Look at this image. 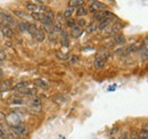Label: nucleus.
Returning <instances> with one entry per match:
<instances>
[{
    "label": "nucleus",
    "mask_w": 148,
    "mask_h": 139,
    "mask_svg": "<svg viewBox=\"0 0 148 139\" xmlns=\"http://www.w3.org/2000/svg\"><path fill=\"white\" fill-rule=\"evenodd\" d=\"M0 23H2L3 25H6V26H13V25H15V19L14 17L8 13V12H6V10H3V9H0Z\"/></svg>",
    "instance_id": "obj_1"
},
{
    "label": "nucleus",
    "mask_w": 148,
    "mask_h": 139,
    "mask_svg": "<svg viewBox=\"0 0 148 139\" xmlns=\"http://www.w3.org/2000/svg\"><path fill=\"white\" fill-rule=\"evenodd\" d=\"M12 129V133H14L15 136H21V137H24L27 135L29 130H27V127L24 124V123H19L17 125H14V127H10Z\"/></svg>",
    "instance_id": "obj_2"
},
{
    "label": "nucleus",
    "mask_w": 148,
    "mask_h": 139,
    "mask_svg": "<svg viewBox=\"0 0 148 139\" xmlns=\"http://www.w3.org/2000/svg\"><path fill=\"white\" fill-rule=\"evenodd\" d=\"M107 8V5H105L104 2H100V1H91V5L89 6V12L91 13H98V12H101V10H105Z\"/></svg>",
    "instance_id": "obj_3"
},
{
    "label": "nucleus",
    "mask_w": 148,
    "mask_h": 139,
    "mask_svg": "<svg viewBox=\"0 0 148 139\" xmlns=\"http://www.w3.org/2000/svg\"><path fill=\"white\" fill-rule=\"evenodd\" d=\"M93 17H95V19L103 21V19H113V18L115 17V15L112 12H108V10H101V12L95 13Z\"/></svg>",
    "instance_id": "obj_4"
},
{
    "label": "nucleus",
    "mask_w": 148,
    "mask_h": 139,
    "mask_svg": "<svg viewBox=\"0 0 148 139\" xmlns=\"http://www.w3.org/2000/svg\"><path fill=\"white\" fill-rule=\"evenodd\" d=\"M34 38L38 42H42L46 39V31L43 29H38L37 32L34 33Z\"/></svg>",
    "instance_id": "obj_5"
},
{
    "label": "nucleus",
    "mask_w": 148,
    "mask_h": 139,
    "mask_svg": "<svg viewBox=\"0 0 148 139\" xmlns=\"http://www.w3.org/2000/svg\"><path fill=\"white\" fill-rule=\"evenodd\" d=\"M105 63H106V62H105L104 58H101V57H97V58L95 59V62H93V66H95V69L101 70V69H104Z\"/></svg>",
    "instance_id": "obj_6"
},
{
    "label": "nucleus",
    "mask_w": 148,
    "mask_h": 139,
    "mask_svg": "<svg viewBox=\"0 0 148 139\" xmlns=\"http://www.w3.org/2000/svg\"><path fill=\"white\" fill-rule=\"evenodd\" d=\"M1 32H2V34L5 35L6 38H13V36H14L13 29H12V28H9V26L3 25V26L1 28Z\"/></svg>",
    "instance_id": "obj_7"
},
{
    "label": "nucleus",
    "mask_w": 148,
    "mask_h": 139,
    "mask_svg": "<svg viewBox=\"0 0 148 139\" xmlns=\"http://www.w3.org/2000/svg\"><path fill=\"white\" fill-rule=\"evenodd\" d=\"M27 23L29 22H26V21H19L16 23V25H17L21 32H27Z\"/></svg>",
    "instance_id": "obj_8"
},
{
    "label": "nucleus",
    "mask_w": 148,
    "mask_h": 139,
    "mask_svg": "<svg viewBox=\"0 0 148 139\" xmlns=\"http://www.w3.org/2000/svg\"><path fill=\"white\" fill-rule=\"evenodd\" d=\"M138 139H148V130L146 125L138 132Z\"/></svg>",
    "instance_id": "obj_9"
},
{
    "label": "nucleus",
    "mask_w": 148,
    "mask_h": 139,
    "mask_svg": "<svg viewBox=\"0 0 148 139\" xmlns=\"http://www.w3.org/2000/svg\"><path fill=\"white\" fill-rule=\"evenodd\" d=\"M87 14H88V12H87V9H86L83 6H80V7H77V8H76V15L79 16V18L86 16Z\"/></svg>",
    "instance_id": "obj_10"
},
{
    "label": "nucleus",
    "mask_w": 148,
    "mask_h": 139,
    "mask_svg": "<svg viewBox=\"0 0 148 139\" xmlns=\"http://www.w3.org/2000/svg\"><path fill=\"white\" fill-rule=\"evenodd\" d=\"M37 30H38V28L34 23H27V32H29L30 34L34 35V33L37 32Z\"/></svg>",
    "instance_id": "obj_11"
},
{
    "label": "nucleus",
    "mask_w": 148,
    "mask_h": 139,
    "mask_svg": "<svg viewBox=\"0 0 148 139\" xmlns=\"http://www.w3.org/2000/svg\"><path fill=\"white\" fill-rule=\"evenodd\" d=\"M81 34H82V29H80L79 26H74L73 29H72L71 35H72L73 38H79Z\"/></svg>",
    "instance_id": "obj_12"
},
{
    "label": "nucleus",
    "mask_w": 148,
    "mask_h": 139,
    "mask_svg": "<svg viewBox=\"0 0 148 139\" xmlns=\"http://www.w3.org/2000/svg\"><path fill=\"white\" fill-rule=\"evenodd\" d=\"M83 3H84L83 0H70L69 1V5H70L71 8H73V7H80Z\"/></svg>",
    "instance_id": "obj_13"
},
{
    "label": "nucleus",
    "mask_w": 148,
    "mask_h": 139,
    "mask_svg": "<svg viewBox=\"0 0 148 139\" xmlns=\"http://www.w3.org/2000/svg\"><path fill=\"white\" fill-rule=\"evenodd\" d=\"M114 40H115V42H116L117 45H124V43H125V38H124V35H122V34L115 35Z\"/></svg>",
    "instance_id": "obj_14"
},
{
    "label": "nucleus",
    "mask_w": 148,
    "mask_h": 139,
    "mask_svg": "<svg viewBox=\"0 0 148 139\" xmlns=\"http://www.w3.org/2000/svg\"><path fill=\"white\" fill-rule=\"evenodd\" d=\"M111 21L112 19H103V21H100V23H99V25H98V29H99V30H104L106 26L110 25Z\"/></svg>",
    "instance_id": "obj_15"
},
{
    "label": "nucleus",
    "mask_w": 148,
    "mask_h": 139,
    "mask_svg": "<svg viewBox=\"0 0 148 139\" xmlns=\"http://www.w3.org/2000/svg\"><path fill=\"white\" fill-rule=\"evenodd\" d=\"M33 83H34L37 87H40V88H47L48 87V85H47L43 80H41V79H36V80L33 81Z\"/></svg>",
    "instance_id": "obj_16"
},
{
    "label": "nucleus",
    "mask_w": 148,
    "mask_h": 139,
    "mask_svg": "<svg viewBox=\"0 0 148 139\" xmlns=\"http://www.w3.org/2000/svg\"><path fill=\"white\" fill-rule=\"evenodd\" d=\"M30 104H31L32 107H40L41 106V99L39 97H33Z\"/></svg>",
    "instance_id": "obj_17"
},
{
    "label": "nucleus",
    "mask_w": 148,
    "mask_h": 139,
    "mask_svg": "<svg viewBox=\"0 0 148 139\" xmlns=\"http://www.w3.org/2000/svg\"><path fill=\"white\" fill-rule=\"evenodd\" d=\"M72 14H73V8H71V7H69V8H66L65 10H64V13H63V16L65 18H70L72 16Z\"/></svg>",
    "instance_id": "obj_18"
},
{
    "label": "nucleus",
    "mask_w": 148,
    "mask_h": 139,
    "mask_svg": "<svg viewBox=\"0 0 148 139\" xmlns=\"http://www.w3.org/2000/svg\"><path fill=\"white\" fill-rule=\"evenodd\" d=\"M13 14H15L16 16H18V17H21V18H24L26 16V13L23 12V10H19V9H14V10H13Z\"/></svg>",
    "instance_id": "obj_19"
},
{
    "label": "nucleus",
    "mask_w": 148,
    "mask_h": 139,
    "mask_svg": "<svg viewBox=\"0 0 148 139\" xmlns=\"http://www.w3.org/2000/svg\"><path fill=\"white\" fill-rule=\"evenodd\" d=\"M140 57L143 61H147V48L146 47L140 49Z\"/></svg>",
    "instance_id": "obj_20"
},
{
    "label": "nucleus",
    "mask_w": 148,
    "mask_h": 139,
    "mask_svg": "<svg viewBox=\"0 0 148 139\" xmlns=\"http://www.w3.org/2000/svg\"><path fill=\"white\" fill-rule=\"evenodd\" d=\"M75 24H76V22H75V19H74V18L70 17V18H67V19H66V25H67L69 28H72V29H73L74 26H76Z\"/></svg>",
    "instance_id": "obj_21"
},
{
    "label": "nucleus",
    "mask_w": 148,
    "mask_h": 139,
    "mask_svg": "<svg viewBox=\"0 0 148 139\" xmlns=\"http://www.w3.org/2000/svg\"><path fill=\"white\" fill-rule=\"evenodd\" d=\"M31 17L33 18V19H37V21H41L42 18H43V14H41V13H31Z\"/></svg>",
    "instance_id": "obj_22"
},
{
    "label": "nucleus",
    "mask_w": 148,
    "mask_h": 139,
    "mask_svg": "<svg viewBox=\"0 0 148 139\" xmlns=\"http://www.w3.org/2000/svg\"><path fill=\"white\" fill-rule=\"evenodd\" d=\"M21 92L24 95H34L37 91H36V89H23V90H21Z\"/></svg>",
    "instance_id": "obj_23"
},
{
    "label": "nucleus",
    "mask_w": 148,
    "mask_h": 139,
    "mask_svg": "<svg viewBox=\"0 0 148 139\" xmlns=\"http://www.w3.org/2000/svg\"><path fill=\"white\" fill-rule=\"evenodd\" d=\"M56 56H57L58 58L63 59V61L69 59V55H67V54H63V52H56Z\"/></svg>",
    "instance_id": "obj_24"
},
{
    "label": "nucleus",
    "mask_w": 148,
    "mask_h": 139,
    "mask_svg": "<svg viewBox=\"0 0 148 139\" xmlns=\"http://www.w3.org/2000/svg\"><path fill=\"white\" fill-rule=\"evenodd\" d=\"M87 25V22H86V19H83V18H79L77 19V26L81 29V28H83V26H86Z\"/></svg>",
    "instance_id": "obj_25"
},
{
    "label": "nucleus",
    "mask_w": 148,
    "mask_h": 139,
    "mask_svg": "<svg viewBox=\"0 0 148 139\" xmlns=\"http://www.w3.org/2000/svg\"><path fill=\"white\" fill-rule=\"evenodd\" d=\"M6 118H7V116H6V114H5L3 112H0V128H1V127H2V124L6 122Z\"/></svg>",
    "instance_id": "obj_26"
},
{
    "label": "nucleus",
    "mask_w": 148,
    "mask_h": 139,
    "mask_svg": "<svg viewBox=\"0 0 148 139\" xmlns=\"http://www.w3.org/2000/svg\"><path fill=\"white\" fill-rule=\"evenodd\" d=\"M96 30H97V25H96V24H93V23H91V24L88 26L87 32H90V33H91V32H95Z\"/></svg>",
    "instance_id": "obj_27"
},
{
    "label": "nucleus",
    "mask_w": 148,
    "mask_h": 139,
    "mask_svg": "<svg viewBox=\"0 0 148 139\" xmlns=\"http://www.w3.org/2000/svg\"><path fill=\"white\" fill-rule=\"evenodd\" d=\"M129 139H138V132L136 130H132L131 133H129Z\"/></svg>",
    "instance_id": "obj_28"
},
{
    "label": "nucleus",
    "mask_w": 148,
    "mask_h": 139,
    "mask_svg": "<svg viewBox=\"0 0 148 139\" xmlns=\"http://www.w3.org/2000/svg\"><path fill=\"white\" fill-rule=\"evenodd\" d=\"M137 50V47L134 46V45H130L129 47L127 48V52H129V54H131V52H134Z\"/></svg>",
    "instance_id": "obj_29"
},
{
    "label": "nucleus",
    "mask_w": 148,
    "mask_h": 139,
    "mask_svg": "<svg viewBox=\"0 0 148 139\" xmlns=\"http://www.w3.org/2000/svg\"><path fill=\"white\" fill-rule=\"evenodd\" d=\"M3 139H17V138H16V136H15L14 133H12V132H7Z\"/></svg>",
    "instance_id": "obj_30"
},
{
    "label": "nucleus",
    "mask_w": 148,
    "mask_h": 139,
    "mask_svg": "<svg viewBox=\"0 0 148 139\" xmlns=\"http://www.w3.org/2000/svg\"><path fill=\"white\" fill-rule=\"evenodd\" d=\"M70 58H71V61H70L71 63H76V62L79 61V57H77L76 55H73V56H71Z\"/></svg>",
    "instance_id": "obj_31"
},
{
    "label": "nucleus",
    "mask_w": 148,
    "mask_h": 139,
    "mask_svg": "<svg viewBox=\"0 0 148 139\" xmlns=\"http://www.w3.org/2000/svg\"><path fill=\"white\" fill-rule=\"evenodd\" d=\"M5 59H6V54L2 49H0V61H5Z\"/></svg>",
    "instance_id": "obj_32"
},
{
    "label": "nucleus",
    "mask_w": 148,
    "mask_h": 139,
    "mask_svg": "<svg viewBox=\"0 0 148 139\" xmlns=\"http://www.w3.org/2000/svg\"><path fill=\"white\" fill-rule=\"evenodd\" d=\"M10 103H12V104H24V102H23V100H22V99H14V100H12V102H10Z\"/></svg>",
    "instance_id": "obj_33"
},
{
    "label": "nucleus",
    "mask_w": 148,
    "mask_h": 139,
    "mask_svg": "<svg viewBox=\"0 0 148 139\" xmlns=\"http://www.w3.org/2000/svg\"><path fill=\"white\" fill-rule=\"evenodd\" d=\"M25 87H26V83H25V82H21V83H18V85L16 86V88H17V89H21V88H25Z\"/></svg>",
    "instance_id": "obj_34"
},
{
    "label": "nucleus",
    "mask_w": 148,
    "mask_h": 139,
    "mask_svg": "<svg viewBox=\"0 0 148 139\" xmlns=\"http://www.w3.org/2000/svg\"><path fill=\"white\" fill-rule=\"evenodd\" d=\"M121 139H129V133H128V132H124V133L122 135Z\"/></svg>",
    "instance_id": "obj_35"
},
{
    "label": "nucleus",
    "mask_w": 148,
    "mask_h": 139,
    "mask_svg": "<svg viewBox=\"0 0 148 139\" xmlns=\"http://www.w3.org/2000/svg\"><path fill=\"white\" fill-rule=\"evenodd\" d=\"M1 73H2V72H1V71H0V75H1Z\"/></svg>",
    "instance_id": "obj_36"
}]
</instances>
